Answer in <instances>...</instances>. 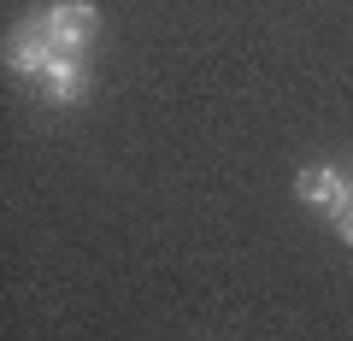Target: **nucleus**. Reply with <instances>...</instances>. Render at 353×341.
Returning <instances> with one entry per match:
<instances>
[{
  "instance_id": "1",
  "label": "nucleus",
  "mask_w": 353,
  "mask_h": 341,
  "mask_svg": "<svg viewBox=\"0 0 353 341\" xmlns=\"http://www.w3.org/2000/svg\"><path fill=\"white\" fill-rule=\"evenodd\" d=\"M41 24H48L53 48L71 53V59H83V48L101 36V12H94L88 0H59V6H48V12H41Z\"/></svg>"
},
{
  "instance_id": "2",
  "label": "nucleus",
  "mask_w": 353,
  "mask_h": 341,
  "mask_svg": "<svg viewBox=\"0 0 353 341\" xmlns=\"http://www.w3.org/2000/svg\"><path fill=\"white\" fill-rule=\"evenodd\" d=\"M53 53H59V48H53V36H48V24H41V12H30L24 24L12 30V41H6V71L36 83V76L53 65Z\"/></svg>"
},
{
  "instance_id": "3",
  "label": "nucleus",
  "mask_w": 353,
  "mask_h": 341,
  "mask_svg": "<svg viewBox=\"0 0 353 341\" xmlns=\"http://www.w3.org/2000/svg\"><path fill=\"white\" fill-rule=\"evenodd\" d=\"M294 194H301L306 206H318V212H324L330 224H336V218L353 206V183L341 177L336 165H324V159H318V165H306L301 177H294Z\"/></svg>"
},
{
  "instance_id": "4",
  "label": "nucleus",
  "mask_w": 353,
  "mask_h": 341,
  "mask_svg": "<svg viewBox=\"0 0 353 341\" xmlns=\"http://www.w3.org/2000/svg\"><path fill=\"white\" fill-rule=\"evenodd\" d=\"M36 94L48 106H77L88 94V65L83 59H71V53H53V65L36 76Z\"/></svg>"
},
{
  "instance_id": "5",
  "label": "nucleus",
  "mask_w": 353,
  "mask_h": 341,
  "mask_svg": "<svg viewBox=\"0 0 353 341\" xmlns=\"http://www.w3.org/2000/svg\"><path fill=\"white\" fill-rule=\"evenodd\" d=\"M336 236H341V241H347V247H353V206H347V212L336 218Z\"/></svg>"
}]
</instances>
